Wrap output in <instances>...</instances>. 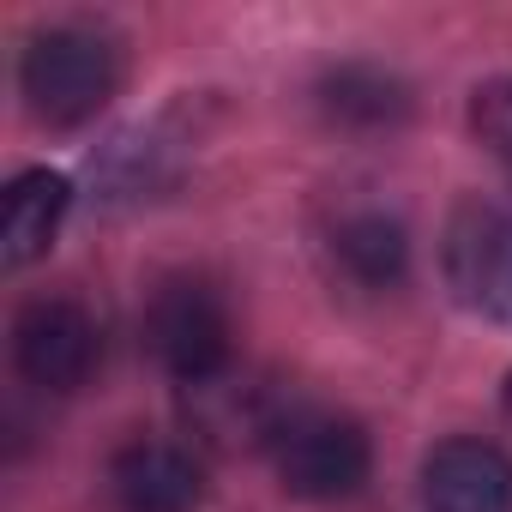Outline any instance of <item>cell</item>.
I'll list each match as a JSON object with an SVG mask.
<instances>
[{
  "label": "cell",
  "instance_id": "3",
  "mask_svg": "<svg viewBox=\"0 0 512 512\" xmlns=\"http://www.w3.org/2000/svg\"><path fill=\"white\" fill-rule=\"evenodd\" d=\"M296 410L302 404L284 380L253 374V368H223L199 386H181L187 428L217 452H272Z\"/></svg>",
  "mask_w": 512,
  "mask_h": 512
},
{
  "label": "cell",
  "instance_id": "2",
  "mask_svg": "<svg viewBox=\"0 0 512 512\" xmlns=\"http://www.w3.org/2000/svg\"><path fill=\"white\" fill-rule=\"evenodd\" d=\"M145 350L157 356L163 374H175L181 386H199L223 368H235V332H229V308L217 296V284L181 272V278H163L145 302Z\"/></svg>",
  "mask_w": 512,
  "mask_h": 512
},
{
  "label": "cell",
  "instance_id": "1",
  "mask_svg": "<svg viewBox=\"0 0 512 512\" xmlns=\"http://www.w3.org/2000/svg\"><path fill=\"white\" fill-rule=\"evenodd\" d=\"M19 91L43 127H85L121 91V49L97 25H49L25 43Z\"/></svg>",
  "mask_w": 512,
  "mask_h": 512
},
{
  "label": "cell",
  "instance_id": "9",
  "mask_svg": "<svg viewBox=\"0 0 512 512\" xmlns=\"http://www.w3.org/2000/svg\"><path fill=\"white\" fill-rule=\"evenodd\" d=\"M314 103H320V115H326L332 127H344V133H392V127H404L410 109H416L410 85H404L392 67H374V61H344V67L320 73Z\"/></svg>",
  "mask_w": 512,
  "mask_h": 512
},
{
  "label": "cell",
  "instance_id": "4",
  "mask_svg": "<svg viewBox=\"0 0 512 512\" xmlns=\"http://www.w3.org/2000/svg\"><path fill=\"white\" fill-rule=\"evenodd\" d=\"M272 464H278L284 494H296V500H350V494H362V482L374 470V446L356 416L302 404L290 416V428L278 434Z\"/></svg>",
  "mask_w": 512,
  "mask_h": 512
},
{
  "label": "cell",
  "instance_id": "10",
  "mask_svg": "<svg viewBox=\"0 0 512 512\" xmlns=\"http://www.w3.org/2000/svg\"><path fill=\"white\" fill-rule=\"evenodd\" d=\"M73 205V181L55 169H25L7 193H0V266L25 272L31 260L55 247L61 217Z\"/></svg>",
  "mask_w": 512,
  "mask_h": 512
},
{
  "label": "cell",
  "instance_id": "11",
  "mask_svg": "<svg viewBox=\"0 0 512 512\" xmlns=\"http://www.w3.org/2000/svg\"><path fill=\"white\" fill-rule=\"evenodd\" d=\"M332 260H338V272H344L350 284H362V290H392V284H404V272H410V235H404V223L386 217V211H350V217H338V229H332Z\"/></svg>",
  "mask_w": 512,
  "mask_h": 512
},
{
  "label": "cell",
  "instance_id": "5",
  "mask_svg": "<svg viewBox=\"0 0 512 512\" xmlns=\"http://www.w3.org/2000/svg\"><path fill=\"white\" fill-rule=\"evenodd\" d=\"M13 362L37 392L73 398L103 368V326L73 296H37L13 320Z\"/></svg>",
  "mask_w": 512,
  "mask_h": 512
},
{
  "label": "cell",
  "instance_id": "14",
  "mask_svg": "<svg viewBox=\"0 0 512 512\" xmlns=\"http://www.w3.org/2000/svg\"><path fill=\"white\" fill-rule=\"evenodd\" d=\"M500 410H506V428H512V374H506V392H500Z\"/></svg>",
  "mask_w": 512,
  "mask_h": 512
},
{
  "label": "cell",
  "instance_id": "12",
  "mask_svg": "<svg viewBox=\"0 0 512 512\" xmlns=\"http://www.w3.org/2000/svg\"><path fill=\"white\" fill-rule=\"evenodd\" d=\"M175 175H181V139L163 121L139 127V133H121L103 157V181L115 187V199H151Z\"/></svg>",
  "mask_w": 512,
  "mask_h": 512
},
{
  "label": "cell",
  "instance_id": "13",
  "mask_svg": "<svg viewBox=\"0 0 512 512\" xmlns=\"http://www.w3.org/2000/svg\"><path fill=\"white\" fill-rule=\"evenodd\" d=\"M470 133L488 157L512 163V73L470 91Z\"/></svg>",
  "mask_w": 512,
  "mask_h": 512
},
{
  "label": "cell",
  "instance_id": "6",
  "mask_svg": "<svg viewBox=\"0 0 512 512\" xmlns=\"http://www.w3.org/2000/svg\"><path fill=\"white\" fill-rule=\"evenodd\" d=\"M422 506L428 512H512V458L488 440H440L422 458Z\"/></svg>",
  "mask_w": 512,
  "mask_h": 512
},
{
  "label": "cell",
  "instance_id": "7",
  "mask_svg": "<svg viewBox=\"0 0 512 512\" xmlns=\"http://www.w3.org/2000/svg\"><path fill=\"white\" fill-rule=\"evenodd\" d=\"M109 494L121 512H193L205 500V476L175 440H127L109 458Z\"/></svg>",
  "mask_w": 512,
  "mask_h": 512
},
{
  "label": "cell",
  "instance_id": "8",
  "mask_svg": "<svg viewBox=\"0 0 512 512\" xmlns=\"http://www.w3.org/2000/svg\"><path fill=\"white\" fill-rule=\"evenodd\" d=\"M446 278L470 308H494L500 290H512V229L494 205H458L446 229Z\"/></svg>",
  "mask_w": 512,
  "mask_h": 512
}]
</instances>
